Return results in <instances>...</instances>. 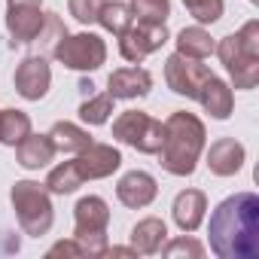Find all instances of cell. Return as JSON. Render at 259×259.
<instances>
[{
    "label": "cell",
    "instance_id": "obj_1",
    "mask_svg": "<svg viewBox=\"0 0 259 259\" xmlns=\"http://www.w3.org/2000/svg\"><path fill=\"white\" fill-rule=\"evenodd\" d=\"M210 250L220 259H256L259 256V198L253 192H235L210 213Z\"/></svg>",
    "mask_w": 259,
    "mask_h": 259
},
{
    "label": "cell",
    "instance_id": "obj_3",
    "mask_svg": "<svg viewBox=\"0 0 259 259\" xmlns=\"http://www.w3.org/2000/svg\"><path fill=\"white\" fill-rule=\"evenodd\" d=\"M213 52L226 64L235 89H253L259 82V22H247L238 34L223 37Z\"/></svg>",
    "mask_w": 259,
    "mask_h": 259
},
{
    "label": "cell",
    "instance_id": "obj_22",
    "mask_svg": "<svg viewBox=\"0 0 259 259\" xmlns=\"http://www.w3.org/2000/svg\"><path fill=\"white\" fill-rule=\"evenodd\" d=\"M132 22H135V13H132L128 4H122V0H104V7L98 13V25L104 31L119 37V34H125L128 28H132Z\"/></svg>",
    "mask_w": 259,
    "mask_h": 259
},
{
    "label": "cell",
    "instance_id": "obj_24",
    "mask_svg": "<svg viewBox=\"0 0 259 259\" xmlns=\"http://www.w3.org/2000/svg\"><path fill=\"white\" fill-rule=\"evenodd\" d=\"M177 52L180 55H189V58H207L210 52H213V40H210V34L204 31V28H183L180 34H177Z\"/></svg>",
    "mask_w": 259,
    "mask_h": 259
},
{
    "label": "cell",
    "instance_id": "obj_30",
    "mask_svg": "<svg viewBox=\"0 0 259 259\" xmlns=\"http://www.w3.org/2000/svg\"><path fill=\"white\" fill-rule=\"evenodd\" d=\"M165 256H192V259H201L204 256V247L195 241V238H177V241H171L168 247H165Z\"/></svg>",
    "mask_w": 259,
    "mask_h": 259
},
{
    "label": "cell",
    "instance_id": "obj_10",
    "mask_svg": "<svg viewBox=\"0 0 259 259\" xmlns=\"http://www.w3.org/2000/svg\"><path fill=\"white\" fill-rule=\"evenodd\" d=\"M43 0H7V31L16 46H28L43 31L46 13L40 10Z\"/></svg>",
    "mask_w": 259,
    "mask_h": 259
},
{
    "label": "cell",
    "instance_id": "obj_15",
    "mask_svg": "<svg viewBox=\"0 0 259 259\" xmlns=\"http://www.w3.org/2000/svg\"><path fill=\"white\" fill-rule=\"evenodd\" d=\"M241 165H244V147L235 138H220V141L210 144V150H207V168H210V174L232 177V174L241 171Z\"/></svg>",
    "mask_w": 259,
    "mask_h": 259
},
{
    "label": "cell",
    "instance_id": "obj_2",
    "mask_svg": "<svg viewBox=\"0 0 259 259\" xmlns=\"http://www.w3.org/2000/svg\"><path fill=\"white\" fill-rule=\"evenodd\" d=\"M162 125H165V138L159 147L162 168L174 177H189L201 159V150H204V138H207L204 122L195 113L177 110Z\"/></svg>",
    "mask_w": 259,
    "mask_h": 259
},
{
    "label": "cell",
    "instance_id": "obj_14",
    "mask_svg": "<svg viewBox=\"0 0 259 259\" xmlns=\"http://www.w3.org/2000/svg\"><path fill=\"white\" fill-rule=\"evenodd\" d=\"M150 89H153V76L144 67H119L107 79V92L113 98H122V101L144 98V95H150Z\"/></svg>",
    "mask_w": 259,
    "mask_h": 259
},
{
    "label": "cell",
    "instance_id": "obj_32",
    "mask_svg": "<svg viewBox=\"0 0 259 259\" xmlns=\"http://www.w3.org/2000/svg\"><path fill=\"white\" fill-rule=\"evenodd\" d=\"M79 89H82V92H85V95H92V92H95V85H92V82H89V79H82V82H79Z\"/></svg>",
    "mask_w": 259,
    "mask_h": 259
},
{
    "label": "cell",
    "instance_id": "obj_9",
    "mask_svg": "<svg viewBox=\"0 0 259 259\" xmlns=\"http://www.w3.org/2000/svg\"><path fill=\"white\" fill-rule=\"evenodd\" d=\"M165 43H168V28L165 25H153V22H138L125 34H119V52H122L125 61H132V64H141L147 55H153Z\"/></svg>",
    "mask_w": 259,
    "mask_h": 259
},
{
    "label": "cell",
    "instance_id": "obj_26",
    "mask_svg": "<svg viewBox=\"0 0 259 259\" xmlns=\"http://www.w3.org/2000/svg\"><path fill=\"white\" fill-rule=\"evenodd\" d=\"M132 13L138 16V22H153V25H165L171 16V0H132Z\"/></svg>",
    "mask_w": 259,
    "mask_h": 259
},
{
    "label": "cell",
    "instance_id": "obj_4",
    "mask_svg": "<svg viewBox=\"0 0 259 259\" xmlns=\"http://www.w3.org/2000/svg\"><path fill=\"white\" fill-rule=\"evenodd\" d=\"M10 198H13V210H16V220L22 226L25 235H46L52 229V198H49V189L37 180H16L13 189H10Z\"/></svg>",
    "mask_w": 259,
    "mask_h": 259
},
{
    "label": "cell",
    "instance_id": "obj_25",
    "mask_svg": "<svg viewBox=\"0 0 259 259\" xmlns=\"http://www.w3.org/2000/svg\"><path fill=\"white\" fill-rule=\"evenodd\" d=\"M113 95L110 92H104V95H89L85 101H82V107H79V119L85 122V125H104L107 119H110V113H113Z\"/></svg>",
    "mask_w": 259,
    "mask_h": 259
},
{
    "label": "cell",
    "instance_id": "obj_31",
    "mask_svg": "<svg viewBox=\"0 0 259 259\" xmlns=\"http://www.w3.org/2000/svg\"><path fill=\"white\" fill-rule=\"evenodd\" d=\"M82 256V247L76 241H58L55 247H49V256Z\"/></svg>",
    "mask_w": 259,
    "mask_h": 259
},
{
    "label": "cell",
    "instance_id": "obj_7",
    "mask_svg": "<svg viewBox=\"0 0 259 259\" xmlns=\"http://www.w3.org/2000/svg\"><path fill=\"white\" fill-rule=\"evenodd\" d=\"M52 58L61 61L67 70H79V73H89V70H98L104 61H107V43L92 34V31H82V34H67L55 43L52 49Z\"/></svg>",
    "mask_w": 259,
    "mask_h": 259
},
{
    "label": "cell",
    "instance_id": "obj_19",
    "mask_svg": "<svg viewBox=\"0 0 259 259\" xmlns=\"http://www.w3.org/2000/svg\"><path fill=\"white\" fill-rule=\"evenodd\" d=\"M165 238H168V226L159 217H147V220H141L132 229V247L138 253H147V256L150 253H159L162 244H165Z\"/></svg>",
    "mask_w": 259,
    "mask_h": 259
},
{
    "label": "cell",
    "instance_id": "obj_18",
    "mask_svg": "<svg viewBox=\"0 0 259 259\" xmlns=\"http://www.w3.org/2000/svg\"><path fill=\"white\" fill-rule=\"evenodd\" d=\"M52 156H55V147H52L49 135H34V132H31V135L16 147V159H19V165L28 168V171L46 168V165L52 162Z\"/></svg>",
    "mask_w": 259,
    "mask_h": 259
},
{
    "label": "cell",
    "instance_id": "obj_20",
    "mask_svg": "<svg viewBox=\"0 0 259 259\" xmlns=\"http://www.w3.org/2000/svg\"><path fill=\"white\" fill-rule=\"evenodd\" d=\"M49 141L55 147V153H82L89 144H92V135L85 132V128L73 125V122H55L49 128Z\"/></svg>",
    "mask_w": 259,
    "mask_h": 259
},
{
    "label": "cell",
    "instance_id": "obj_27",
    "mask_svg": "<svg viewBox=\"0 0 259 259\" xmlns=\"http://www.w3.org/2000/svg\"><path fill=\"white\" fill-rule=\"evenodd\" d=\"M183 7L198 25H213L223 16V0H183Z\"/></svg>",
    "mask_w": 259,
    "mask_h": 259
},
{
    "label": "cell",
    "instance_id": "obj_23",
    "mask_svg": "<svg viewBox=\"0 0 259 259\" xmlns=\"http://www.w3.org/2000/svg\"><path fill=\"white\" fill-rule=\"evenodd\" d=\"M82 183H85V180H82L76 162H61L58 168L49 171V177H46L43 186L49 189V195H70V192H76Z\"/></svg>",
    "mask_w": 259,
    "mask_h": 259
},
{
    "label": "cell",
    "instance_id": "obj_16",
    "mask_svg": "<svg viewBox=\"0 0 259 259\" xmlns=\"http://www.w3.org/2000/svg\"><path fill=\"white\" fill-rule=\"evenodd\" d=\"M174 223L183 229V232H195L201 223H204V213H207V195L201 189H183L177 198H174Z\"/></svg>",
    "mask_w": 259,
    "mask_h": 259
},
{
    "label": "cell",
    "instance_id": "obj_11",
    "mask_svg": "<svg viewBox=\"0 0 259 259\" xmlns=\"http://www.w3.org/2000/svg\"><path fill=\"white\" fill-rule=\"evenodd\" d=\"M73 162H76L82 180H104L122 168V153L113 144H95L92 141L82 153H76Z\"/></svg>",
    "mask_w": 259,
    "mask_h": 259
},
{
    "label": "cell",
    "instance_id": "obj_12",
    "mask_svg": "<svg viewBox=\"0 0 259 259\" xmlns=\"http://www.w3.org/2000/svg\"><path fill=\"white\" fill-rule=\"evenodd\" d=\"M49 82H52V70H49L43 55H28V58L19 61V67H16V92L25 101H40L49 92Z\"/></svg>",
    "mask_w": 259,
    "mask_h": 259
},
{
    "label": "cell",
    "instance_id": "obj_17",
    "mask_svg": "<svg viewBox=\"0 0 259 259\" xmlns=\"http://www.w3.org/2000/svg\"><path fill=\"white\" fill-rule=\"evenodd\" d=\"M195 101H201V107H204L213 119H229V116H232V107H235L232 85L223 82L220 76H210V79L201 85V92H198Z\"/></svg>",
    "mask_w": 259,
    "mask_h": 259
},
{
    "label": "cell",
    "instance_id": "obj_21",
    "mask_svg": "<svg viewBox=\"0 0 259 259\" xmlns=\"http://www.w3.org/2000/svg\"><path fill=\"white\" fill-rule=\"evenodd\" d=\"M31 135V116L10 107V110H0V144L4 147H19L25 138Z\"/></svg>",
    "mask_w": 259,
    "mask_h": 259
},
{
    "label": "cell",
    "instance_id": "obj_28",
    "mask_svg": "<svg viewBox=\"0 0 259 259\" xmlns=\"http://www.w3.org/2000/svg\"><path fill=\"white\" fill-rule=\"evenodd\" d=\"M61 37H67V28H64V22L55 16V13H46V19H43V31L37 34V40L34 43H40L49 55H52V49H55V43L61 40Z\"/></svg>",
    "mask_w": 259,
    "mask_h": 259
},
{
    "label": "cell",
    "instance_id": "obj_8",
    "mask_svg": "<svg viewBox=\"0 0 259 259\" xmlns=\"http://www.w3.org/2000/svg\"><path fill=\"white\" fill-rule=\"evenodd\" d=\"M213 76V70L207 64H201V58H189V55H180L174 52L168 61H165V82L171 92L177 95H186V98H198L201 85Z\"/></svg>",
    "mask_w": 259,
    "mask_h": 259
},
{
    "label": "cell",
    "instance_id": "obj_6",
    "mask_svg": "<svg viewBox=\"0 0 259 259\" xmlns=\"http://www.w3.org/2000/svg\"><path fill=\"white\" fill-rule=\"evenodd\" d=\"M113 138H116L119 144L135 147L138 153L156 156L159 147H162V138H165V125H162L159 119H153L150 113L125 110V113H119V119L113 122Z\"/></svg>",
    "mask_w": 259,
    "mask_h": 259
},
{
    "label": "cell",
    "instance_id": "obj_29",
    "mask_svg": "<svg viewBox=\"0 0 259 259\" xmlns=\"http://www.w3.org/2000/svg\"><path fill=\"white\" fill-rule=\"evenodd\" d=\"M67 7H70V16L79 25H92V22H98V13L104 7V0H67Z\"/></svg>",
    "mask_w": 259,
    "mask_h": 259
},
{
    "label": "cell",
    "instance_id": "obj_5",
    "mask_svg": "<svg viewBox=\"0 0 259 259\" xmlns=\"http://www.w3.org/2000/svg\"><path fill=\"white\" fill-rule=\"evenodd\" d=\"M107 223L110 207L101 195H85L73 207V241L82 247V256H104L107 253Z\"/></svg>",
    "mask_w": 259,
    "mask_h": 259
},
{
    "label": "cell",
    "instance_id": "obj_13",
    "mask_svg": "<svg viewBox=\"0 0 259 259\" xmlns=\"http://www.w3.org/2000/svg\"><path fill=\"white\" fill-rule=\"evenodd\" d=\"M156 192H159V183H156V177L147 174V171H128V174L116 183L119 201H122L125 207H132V210H141V207L153 204Z\"/></svg>",
    "mask_w": 259,
    "mask_h": 259
}]
</instances>
